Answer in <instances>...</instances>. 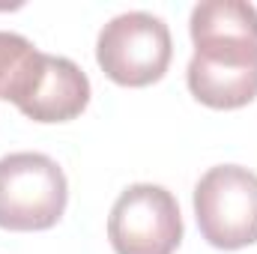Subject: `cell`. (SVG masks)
I'll return each instance as SVG.
<instances>
[{
  "mask_svg": "<svg viewBox=\"0 0 257 254\" xmlns=\"http://www.w3.org/2000/svg\"><path fill=\"white\" fill-rule=\"evenodd\" d=\"M69 200L63 168L42 153H9L0 159V227L48 230Z\"/></svg>",
  "mask_w": 257,
  "mask_h": 254,
  "instance_id": "obj_2",
  "label": "cell"
},
{
  "mask_svg": "<svg viewBox=\"0 0 257 254\" xmlns=\"http://www.w3.org/2000/svg\"><path fill=\"white\" fill-rule=\"evenodd\" d=\"M194 54L189 90L197 102L233 111L257 99V9L242 0H206L192 9Z\"/></svg>",
  "mask_w": 257,
  "mask_h": 254,
  "instance_id": "obj_1",
  "label": "cell"
},
{
  "mask_svg": "<svg viewBox=\"0 0 257 254\" xmlns=\"http://www.w3.org/2000/svg\"><path fill=\"white\" fill-rule=\"evenodd\" d=\"M42 60L45 54L30 39L0 30V99L21 105L42 72Z\"/></svg>",
  "mask_w": 257,
  "mask_h": 254,
  "instance_id": "obj_7",
  "label": "cell"
},
{
  "mask_svg": "<svg viewBox=\"0 0 257 254\" xmlns=\"http://www.w3.org/2000/svg\"><path fill=\"white\" fill-rule=\"evenodd\" d=\"M90 102V81L81 66L69 57L45 54L42 72L30 90V96L18 105L24 117L33 123H66L75 120Z\"/></svg>",
  "mask_w": 257,
  "mask_h": 254,
  "instance_id": "obj_6",
  "label": "cell"
},
{
  "mask_svg": "<svg viewBox=\"0 0 257 254\" xmlns=\"http://www.w3.org/2000/svg\"><path fill=\"white\" fill-rule=\"evenodd\" d=\"M194 218L215 248L236 251L257 242V174L242 165L209 168L194 186Z\"/></svg>",
  "mask_w": 257,
  "mask_h": 254,
  "instance_id": "obj_3",
  "label": "cell"
},
{
  "mask_svg": "<svg viewBox=\"0 0 257 254\" xmlns=\"http://www.w3.org/2000/svg\"><path fill=\"white\" fill-rule=\"evenodd\" d=\"M108 239L117 254H174L183 242L177 197L153 183L128 186L111 206Z\"/></svg>",
  "mask_w": 257,
  "mask_h": 254,
  "instance_id": "obj_5",
  "label": "cell"
},
{
  "mask_svg": "<svg viewBox=\"0 0 257 254\" xmlns=\"http://www.w3.org/2000/svg\"><path fill=\"white\" fill-rule=\"evenodd\" d=\"M174 57L171 30L159 15L123 12L111 18L96 42V60L102 72L123 87L156 84Z\"/></svg>",
  "mask_w": 257,
  "mask_h": 254,
  "instance_id": "obj_4",
  "label": "cell"
}]
</instances>
